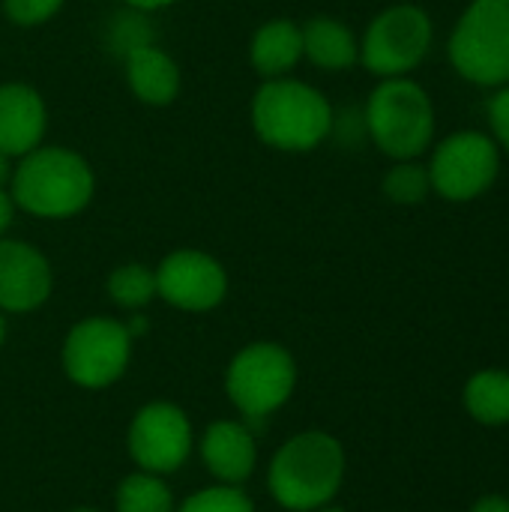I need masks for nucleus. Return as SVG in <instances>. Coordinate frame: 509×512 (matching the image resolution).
<instances>
[{"label": "nucleus", "mask_w": 509, "mask_h": 512, "mask_svg": "<svg viewBox=\"0 0 509 512\" xmlns=\"http://www.w3.org/2000/svg\"><path fill=\"white\" fill-rule=\"evenodd\" d=\"M156 294L183 312H207L225 300L228 276L213 255L198 249H180L159 264Z\"/></svg>", "instance_id": "10"}, {"label": "nucleus", "mask_w": 509, "mask_h": 512, "mask_svg": "<svg viewBox=\"0 0 509 512\" xmlns=\"http://www.w3.org/2000/svg\"><path fill=\"white\" fill-rule=\"evenodd\" d=\"M489 126L495 132V144L509 153V84L498 87V93L489 99Z\"/></svg>", "instance_id": "25"}, {"label": "nucleus", "mask_w": 509, "mask_h": 512, "mask_svg": "<svg viewBox=\"0 0 509 512\" xmlns=\"http://www.w3.org/2000/svg\"><path fill=\"white\" fill-rule=\"evenodd\" d=\"M324 512H345V510H324Z\"/></svg>", "instance_id": "31"}, {"label": "nucleus", "mask_w": 509, "mask_h": 512, "mask_svg": "<svg viewBox=\"0 0 509 512\" xmlns=\"http://www.w3.org/2000/svg\"><path fill=\"white\" fill-rule=\"evenodd\" d=\"M345 453L336 438L306 432L291 438L273 459L270 492L288 510H318L342 486Z\"/></svg>", "instance_id": "3"}, {"label": "nucleus", "mask_w": 509, "mask_h": 512, "mask_svg": "<svg viewBox=\"0 0 509 512\" xmlns=\"http://www.w3.org/2000/svg\"><path fill=\"white\" fill-rule=\"evenodd\" d=\"M132 336L114 318H87L75 324L63 345L66 375L81 387H108L129 366Z\"/></svg>", "instance_id": "9"}, {"label": "nucleus", "mask_w": 509, "mask_h": 512, "mask_svg": "<svg viewBox=\"0 0 509 512\" xmlns=\"http://www.w3.org/2000/svg\"><path fill=\"white\" fill-rule=\"evenodd\" d=\"M303 57L327 72L351 69L360 60V42L345 21L318 15L303 24Z\"/></svg>", "instance_id": "17"}, {"label": "nucleus", "mask_w": 509, "mask_h": 512, "mask_svg": "<svg viewBox=\"0 0 509 512\" xmlns=\"http://www.w3.org/2000/svg\"><path fill=\"white\" fill-rule=\"evenodd\" d=\"M48 129V108L36 87L9 81L0 84V153L21 159L36 150Z\"/></svg>", "instance_id": "13"}, {"label": "nucleus", "mask_w": 509, "mask_h": 512, "mask_svg": "<svg viewBox=\"0 0 509 512\" xmlns=\"http://www.w3.org/2000/svg\"><path fill=\"white\" fill-rule=\"evenodd\" d=\"M252 69L267 78H285L303 60V27L291 18L264 21L249 42Z\"/></svg>", "instance_id": "15"}, {"label": "nucleus", "mask_w": 509, "mask_h": 512, "mask_svg": "<svg viewBox=\"0 0 509 512\" xmlns=\"http://www.w3.org/2000/svg\"><path fill=\"white\" fill-rule=\"evenodd\" d=\"M3 336H6V327H3V315H0V345H3Z\"/></svg>", "instance_id": "30"}, {"label": "nucleus", "mask_w": 509, "mask_h": 512, "mask_svg": "<svg viewBox=\"0 0 509 512\" xmlns=\"http://www.w3.org/2000/svg\"><path fill=\"white\" fill-rule=\"evenodd\" d=\"M96 192L90 162L57 144H39L12 171L9 195L15 207L36 219H69L78 216Z\"/></svg>", "instance_id": "1"}, {"label": "nucleus", "mask_w": 509, "mask_h": 512, "mask_svg": "<svg viewBox=\"0 0 509 512\" xmlns=\"http://www.w3.org/2000/svg\"><path fill=\"white\" fill-rule=\"evenodd\" d=\"M144 45H153V27L147 21V12L129 9V12L111 18V27H108V51L111 54H117L123 60L129 51L144 48Z\"/></svg>", "instance_id": "22"}, {"label": "nucleus", "mask_w": 509, "mask_h": 512, "mask_svg": "<svg viewBox=\"0 0 509 512\" xmlns=\"http://www.w3.org/2000/svg\"><path fill=\"white\" fill-rule=\"evenodd\" d=\"M75 512H96V510H75Z\"/></svg>", "instance_id": "32"}, {"label": "nucleus", "mask_w": 509, "mask_h": 512, "mask_svg": "<svg viewBox=\"0 0 509 512\" xmlns=\"http://www.w3.org/2000/svg\"><path fill=\"white\" fill-rule=\"evenodd\" d=\"M336 111L321 90L297 78H267L252 99V129L261 144L306 153L333 132Z\"/></svg>", "instance_id": "2"}, {"label": "nucleus", "mask_w": 509, "mask_h": 512, "mask_svg": "<svg viewBox=\"0 0 509 512\" xmlns=\"http://www.w3.org/2000/svg\"><path fill=\"white\" fill-rule=\"evenodd\" d=\"M63 0H3V15L15 27H39L60 12Z\"/></svg>", "instance_id": "24"}, {"label": "nucleus", "mask_w": 509, "mask_h": 512, "mask_svg": "<svg viewBox=\"0 0 509 512\" xmlns=\"http://www.w3.org/2000/svg\"><path fill=\"white\" fill-rule=\"evenodd\" d=\"M426 168L432 192L447 201H474L498 180L501 147L483 132H456L435 147L432 162Z\"/></svg>", "instance_id": "7"}, {"label": "nucleus", "mask_w": 509, "mask_h": 512, "mask_svg": "<svg viewBox=\"0 0 509 512\" xmlns=\"http://www.w3.org/2000/svg\"><path fill=\"white\" fill-rule=\"evenodd\" d=\"M471 512H509V501L507 498H501V495H486V498H480V501L474 504V510Z\"/></svg>", "instance_id": "27"}, {"label": "nucleus", "mask_w": 509, "mask_h": 512, "mask_svg": "<svg viewBox=\"0 0 509 512\" xmlns=\"http://www.w3.org/2000/svg\"><path fill=\"white\" fill-rule=\"evenodd\" d=\"M180 512H255V507L237 489H204L189 498Z\"/></svg>", "instance_id": "23"}, {"label": "nucleus", "mask_w": 509, "mask_h": 512, "mask_svg": "<svg viewBox=\"0 0 509 512\" xmlns=\"http://www.w3.org/2000/svg\"><path fill=\"white\" fill-rule=\"evenodd\" d=\"M129 450L135 462L153 474L177 471L192 450L189 420L174 405H165V402L147 405L144 411H138L132 423Z\"/></svg>", "instance_id": "11"}, {"label": "nucleus", "mask_w": 509, "mask_h": 512, "mask_svg": "<svg viewBox=\"0 0 509 512\" xmlns=\"http://www.w3.org/2000/svg\"><path fill=\"white\" fill-rule=\"evenodd\" d=\"M108 294L123 309H141L156 297V273L144 264H123L108 276Z\"/></svg>", "instance_id": "19"}, {"label": "nucleus", "mask_w": 509, "mask_h": 512, "mask_svg": "<svg viewBox=\"0 0 509 512\" xmlns=\"http://www.w3.org/2000/svg\"><path fill=\"white\" fill-rule=\"evenodd\" d=\"M450 60L465 81L509 84V0H471L450 36Z\"/></svg>", "instance_id": "5"}, {"label": "nucleus", "mask_w": 509, "mask_h": 512, "mask_svg": "<svg viewBox=\"0 0 509 512\" xmlns=\"http://www.w3.org/2000/svg\"><path fill=\"white\" fill-rule=\"evenodd\" d=\"M465 408L483 426L509 423V372L483 369L465 384Z\"/></svg>", "instance_id": "18"}, {"label": "nucleus", "mask_w": 509, "mask_h": 512, "mask_svg": "<svg viewBox=\"0 0 509 512\" xmlns=\"http://www.w3.org/2000/svg\"><path fill=\"white\" fill-rule=\"evenodd\" d=\"M15 201H12V195H9V189H0V237L9 231V225H12V219H15Z\"/></svg>", "instance_id": "26"}, {"label": "nucleus", "mask_w": 509, "mask_h": 512, "mask_svg": "<svg viewBox=\"0 0 509 512\" xmlns=\"http://www.w3.org/2000/svg\"><path fill=\"white\" fill-rule=\"evenodd\" d=\"M123 69H126L129 90L144 105L162 108V105H171L177 99V93H180V66L156 42L129 51L123 57Z\"/></svg>", "instance_id": "14"}, {"label": "nucleus", "mask_w": 509, "mask_h": 512, "mask_svg": "<svg viewBox=\"0 0 509 512\" xmlns=\"http://www.w3.org/2000/svg\"><path fill=\"white\" fill-rule=\"evenodd\" d=\"M432 18L414 3H396L372 18L360 42L363 66L378 78H402L432 48Z\"/></svg>", "instance_id": "6"}, {"label": "nucleus", "mask_w": 509, "mask_h": 512, "mask_svg": "<svg viewBox=\"0 0 509 512\" xmlns=\"http://www.w3.org/2000/svg\"><path fill=\"white\" fill-rule=\"evenodd\" d=\"M429 192H432L429 168L414 159L396 162L384 177V195L396 204H420L429 198Z\"/></svg>", "instance_id": "21"}, {"label": "nucleus", "mask_w": 509, "mask_h": 512, "mask_svg": "<svg viewBox=\"0 0 509 512\" xmlns=\"http://www.w3.org/2000/svg\"><path fill=\"white\" fill-rule=\"evenodd\" d=\"M129 9H138V12H156V9H165V6H171V3H177V0H123Z\"/></svg>", "instance_id": "28"}, {"label": "nucleus", "mask_w": 509, "mask_h": 512, "mask_svg": "<svg viewBox=\"0 0 509 512\" xmlns=\"http://www.w3.org/2000/svg\"><path fill=\"white\" fill-rule=\"evenodd\" d=\"M297 381L294 360L285 348L258 342L243 348L228 369V396L249 417H267L288 402Z\"/></svg>", "instance_id": "8"}, {"label": "nucleus", "mask_w": 509, "mask_h": 512, "mask_svg": "<svg viewBox=\"0 0 509 512\" xmlns=\"http://www.w3.org/2000/svg\"><path fill=\"white\" fill-rule=\"evenodd\" d=\"M48 258L21 240L0 237V312H33L51 294Z\"/></svg>", "instance_id": "12"}, {"label": "nucleus", "mask_w": 509, "mask_h": 512, "mask_svg": "<svg viewBox=\"0 0 509 512\" xmlns=\"http://www.w3.org/2000/svg\"><path fill=\"white\" fill-rule=\"evenodd\" d=\"M12 171H15L12 159H9L6 153H0V189H6V186H9V180H12Z\"/></svg>", "instance_id": "29"}, {"label": "nucleus", "mask_w": 509, "mask_h": 512, "mask_svg": "<svg viewBox=\"0 0 509 512\" xmlns=\"http://www.w3.org/2000/svg\"><path fill=\"white\" fill-rule=\"evenodd\" d=\"M201 456L207 468L225 483H243L255 468V441L240 423H216L201 441Z\"/></svg>", "instance_id": "16"}, {"label": "nucleus", "mask_w": 509, "mask_h": 512, "mask_svg": "<svg viewBox=\"0 0 509 512\" xmlns=\"http://www.w3.org/2000/svg\"><path fill=\"white\" fill-rule=\"evenodd\" d=\"M171 507L168 486L150 474H132L117 489V512H171Z\"/></svg>", "instance_id": "20"}, {"label": "nucleus", "mask_w": 509, "mask_h": 512, "mask_svg": "<svg viewBox=\"0 0 509 512\" xmlns=\"http://www.w3.org/2000/svg\"><path fill=\"white\" fill-rule=\"evenodd\" d=\"M366 135L378 144L381 153L390 159H417L435 138V108L429 93L411 81L402 78H381V84L372 90L366 111Z\"/></svg>", "instance_id": "4"}]
</instances>
